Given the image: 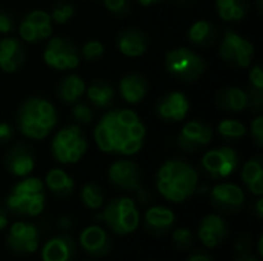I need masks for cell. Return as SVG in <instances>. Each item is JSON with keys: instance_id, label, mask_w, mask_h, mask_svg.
Wrapping results in <instances>:
<instances>
[{"instance_id": "obj_1", "label": "cell", "mask_w": 263, "mask_h": 261, "mask_svg": "<svg viewBox=\"0 0 263 261\" xmlns=\"http://www.w3.org/2000/svg\"><path fill=\"white\" fill-rule=\"evenodd\" d=\"M146 128L133 109H111L94 128V142L102 152L136 155L143 148Z\"/></svg>"}, {"instance_id": "obj_2", "label": "cell", "mask_w": 263, "mask_h": 261, "mask_svg": "<svg viewBox=\"0 0 263 261\" xmlns=\"http://www.w3.org/2000/svg\"><path fill=\"white\" fill-rule=\"evenodd\" d=\"M199 186L197 169L183 158H170L156 174L159 194L171 203H183L196 194Z\"/></svg>"}, {"instance_id": "obj_3", "label": "cell", "mask_w": 263, "mask_h": 261, "mask_svg": "<svg viewBox=\"0 0 263 261\" xmlns=\"http://www.w3.org/2000/svg\"><path fill=\"white\" fill-rule=\"evenodd\" d=\"M15 126L25 137L43 140L57 126V112L54 105L42 97H28L17 108Z\"/></svg>"}, {"instance_id": "obj_4", "label": "cell", "mask_w": 263, "mask_h": 261, "mask_svg": "<svg viewBox=\"0 0 263 261\" xmlns=\"http://www.w3.org/2000/svg\"><path fill=\"white\" fill-rule=\"evenodd\" d=\"M46 203L45 185L40 178L23 177L9 191L5 200V209L20 218L39 217Z\"/></svg>"}, {"instance_id": "obj_5", "label": "cell", "mask_w": 263, "mask_h": 261, "mask_svg": "<svg viewBox=\"0 0 263 261\" xmlns=\"http://www.w3.org/2000/svg\"><path fill=\"white\" fill-rule=\"evenodd\" d=\"M96 222L103 223L112 234L125 237L137 231L140 223V212L137 203L129 197H116L109 200L103 211L99 212Z\"/></svg>"}, {"instance_id": "obj_6", "label": "cell", "mask_w": 263, "mask_h": 261, "mask_svg": "<svg viewBox=\"0 0 263 261\" xmlns=\"http://www.w3.org/2000/svg\"><path fill=\"white\" fill-rule=\"evenodd\" d=\"M88 149V140L79 125L62 128L51 142V154L62 165H74Z\"/></svg>"}, {"instance_id": "obj_7", "label": "cell", "mask_w": 263, "mask_h": 261, "mask_svg": "<svg viewBox=\"0 0 263 261\" xmlns=\"http://www.w3.org/2000/svg\"><path fill=\"white\" fill-rule=\"evenodd\" d=\"M165 68L174 78L191 83L203 75L206 69V62L196 51L180 46L165 54Z\"/></svg>"}, {"instance_id": "obj_8", "label": "cell", "mask_w": 263, "mask_h": 261, "mask_svg": "<svg viewBox=\"0 0 263 261\" xmlns=\"http://www.w3.org/2000/svg\"><path fill=\"white\" fill-rule=\"evenodd\" d=\"M239 166L240 154L230 146H222L205 152L199 163L200 172L211 180L228 178L239 169Z\"/></svg>"}, {"instance_id": "obj_9", "label": "cell", "mask_w": 263, "mask_h": 261, "mask_svg": "<svg viewBox=\"0 0 263 261\" xmlns=\"http://www.w3.org/2000/svg\"><path fill=\"white\" fill-rule=\"evenodd\" d=\"M42 232L35 223L15 222L11 225L6 234V248L17 257H28L39 251Z\"/></svg>"}, {"instance_id": "obj_10", "label": "cell", "mask_w": 263, "mask_h": 261, "mask_svg": "<svg viewBox=\"0 0 263 261\" xmlns=\"http://www.w3.org/2000/svg\"><path fill=\"white\" fill-rule=\"evenodd\" d=\"M220 58L233 68H248L254 55V45L233 29H227L219 48Z\"/></svg>"}, {"instance_id": "obj_11", "label": "cell", "mask_w": 263, "mask_h": 261, "mask_svg": "<svg viewBox=\"0 0 263 261\" xmlns=\"http://www.w3.org/2000/svg\"><path fill=\"white\" fill-rule=\"evenodd\" d=\"M45 63L57 71L76 69L80 65V54L76 45L63 37H49L43 52Z\"/></svg>"}, {"instance_id": "obj_12", "label": "cell", "mask_w": 263, "mask_h": 261, "mask_svg": "<svg viewBox=\"0 0 263 261\" xmlns=\"http://www.w3.org/2000/svg\"><path fill=\"white\" fill-rule=\"evenodd\" d=\"M108 180L119 191L137 192L143 186V172L134 160L122 158L109 166Z\"/></svg>"}, {"instance_id": "obj_13", "label": "cell", "mask_w": 263, "mask_h": 261, "mask_svg": "<svg viewBox=\"0 0 263 261\" xmlns=\"http://www.w3.org/2000/svg\"><path fill=\"white\" fill-rule=\"evenodd\" d=\"M3 166L6 172L12 177H28L35 168L34 148L25 142H17L11 145L3 155Z\"/></svg>"}, {"instance_id": "obj_14", "label": "cell", "mask_w": 263, "mask_h": 261, "mask_svg": "<svg viewBox=\"0 0 263 261\" xmlns=\"http://www.w3.org/2000/svg\"><path fill=\"white\" fill-rule=\"evenodd\" d=\"M211 140H213L211 125L203 120H191L182 126L176 143L183 152H197L202 148L208 146Z\"/></svg>"}, {"instance_id": "obj_15", "label": "cell", "mask_w": 263, "mask_h": 261, "mask_svg": "<svg viewBox=\"0 0 263 261\" xmlns=\"http://www.w3.org/2000/svg\"><path fill=\"white\" fill-rule=\"evenodd\" d=\"M245 192L234 183H219L210 191L211 206L222 214H236L245 206Z\"/></svg>"}, {"instance_id": "obj_16", "label": "cell", "mask_w": 263, "mask_h": 261, "mask_svg": "<svg viewBox=\"0 0 263 261\" xmlns=\"http://www.w3.org/2000/svg\"><path fill=\"white\" fill-rule=\"evenodd\" d=\"M79 245L82 251L92 258H103L114 248L111 235L99 225L86 226L79 235Z\"/></svg>"}, {"instance_id": "obj_17", "label": "cell", "mask_w": 263, "mask_h": 261, "mask_svg": "<svg viewBox=\"0 0 263 261\" xmlns=\"http://www.w3.org/2000/svg\"><path fill=\"white\" fill-rule=\"evenodd\" d=\"M156 115L165 123L183 122L190 111V100L183 92L173 91L162 95L154 106Z\"/></svg>"}, {"instance_id": "obj_18", "label": "cell", "mask_w": 263, "mask_h": 261, "mask_svg": "<svg viewBox=\"0 0 263 261\" xmlns=\"http://www.w3.org/2000/svg\"><path fill=\"white\" fill-rule=\"evenodd\" d=\"M228 235H230V225L219 214H208L199 223L197 237L202 242V245L208 249H214L223 245Z\"/></svg>"}, {"instance_id": "obj_19", "label": "cell", "mask_w": 263, "mask_h": 261, "mask_svg": "<svg viewBox=\"0 0 263 261\" xmlns=\"http://www.w3.org/2000/svg\"><path fill=\"white\" fill-rule=\"evenodd\" d=\"M151 45L149 35L140 28H126L116 35L117 49L131 58L143 55Z\"/></svg>"}, {"instance_id": "obj_20", "label": "cell", "mask_w": 263, "mask_h": 261, "mask_svg": "<svg viewBox=\"0 0 263 261\" xmlns=\"http://www.w3.org/2000/svg\"><path fill=\"white\" fill-rule=\"evenodd\" d=\"M176 225V214L166 206H151L145 212L143 228L149 235L163 237L168 235Z\"/></svg>"}, {"instance_id": "obj_21", "label": "cell", "mask_w": 263, "mask_h": 261, "mask_svg": "<svg viewBox=\"0 0 263 261\" xmlns=\"http://www.w3.org/2000/svg\"><path fill=\"white\" fill-rule=\"evenodd\" d=\"M77 254V245L69 234H59L42 246V261H72Z\"/></svg>"}, {"instance_id": "obj_22", "label": "cell", "mask_w": 263, "mask_h": 261, "mask_svg": "<svg viewBox=\"0 0 263 261\" xmlns=\"http://www.w3.org/2000/svg\"><path fill=\"white\" fill-rule=\"evenodd\" d=\"M26 62V51L23 43L15 37L0 40V69L3 72H15Z\"/></svg>"}, {"instance_id": "obj_23", "label": "cell", "mask_w": 263, "mask_h": 261, "mask_svg": "<svg viewBox=\"0 0 263 261\" xmlns=\"http://www.w3.org/2000/svg\"><path fill=\"white\" fill-rule=\"evenodd\" d=\"M119 92L129 105H137L145 100L149 92V83L140 72H129L119 82Z\"/></svg>"}, {"instance_id": "obj_24", "label": "cell", "mask_w": 263, "mask_h": 261, "mask_svg": "<svg viewBox=\"0 0 263 261\" xmlns=\"http://www.w3.org/2000/svg\"><path fill=\"white\" fill-rule=\"evenodd\" d=\"M214 102L217 108L227 112H242L248 109V95L247 91L237 86L220 88L216 92Z\"/></svg>"}, {"instance_id": "obj_25", "label": "cell", "mask_w": 263, "mask_h": 261, "mask_svg": "<svg viewBox=\"0 0 263 261\" xmlns=\"http://www.w3.org/2000/svg\"><path fill=\"white\" fill-rule=\"evenodd\" d=\"M242 182L248 188V191L262 197L263 194V158L262 155H256L250 158L242 168Z\"/></svg>"}, {"instance_id": "obj_26", "label": "cell", "mask_w": 263, "mask_h": 261, "mask_svg": "<svg viewBox=\"0 0 263 261\" xmlns=\"http://www.w3.org/2000/svg\"><path fill=\"white\" fill-rule=\"evenodd\" d=\"M86 97L89 100V103L99 109H108L112 106L114 103V97H116V92H114V88L111 83H108L106 80H102V78H97V80H92L86 89Z\"/></svg>"}, {"instance_id": "obj_27", "label": "cell", "mask_w": 263, "mask_h": 261, "mask_svg": "<svg viewBox=\"0 0 263 261\" xmlns=\"http://www.w3.org/2000/svg\"><path fill=\"white\" fill-rule=\"evenodd\" d=\"M45 188L49 189V192L57 197V198H66L72 194L74 191V180L72 177L60 169V168H54L51 171H48V174L45 175Z\"/></svg>"}, {"instance_id": "obj_28", "label": "cell", "mask_w": 263, "mask_h": 261, "mask_svg": "<svg viewBox=\"0 0 263 261\" xmlns=\"http://www.w3.org/2000/svg\"><path fill=\"white\" fill-rule=\"evenodd\" d=\"M85 89H86L85 80L77 74H69V75H65L59 82L57 97L62 103L72 105L77 100H80V97L85 94Z\"/></svg>"}, {"instance_id": "obj_29", "label": "cell", "mask_w": 263, "mask_h": 261, "mask_svg": "<svg viewBox=\"0 0 263 261\" xmlns=\"http://www.w3.org/2000/svg\"><path fill=\"white\" fill-rule=\"evenodd\" d=\"M186 37H188L190 43H193L194 46L208 48L217 40L219 31L214 23H211L208 20H197L190 26Z\"/></svg>"}, {"instance_id": "obj_30", "label": "cell", "mask_w": 263, "mask_h": 261, "mask_svg": "<svg viewBox=\"0 0 263 261\" xmlns=\"http://www.w3.org/2000/svg\"><path fill=\"white\" fill-rule=\"evenodd\" d=\"M25 20H28L34 26L39 42L46 40L52 35V20L49 12L43 9H34L25 15Z\"/></svg>"}, {"instance_id": "obj_31", "label": "cell", "mask_w": 263, "mask_h": 261, "mask_svg": "<svg viewBox=\"0 0 263 261\" xmlns=\"http://www.w3.org/2000/svg\"><path fill=\"white\" fill-rule=\"evenodd\" d=\"M80 202L86 209L97 211L103 208L105 203V191L99 183L88 182L80 189Z\"/></svg>"}, {"instance_id": "obj_32", "label": "cell", "mask_w": 263, "mask_h": 261, "mask_svg": "<svg viewBox=\"0 0 263 261\" xmlns=\"http://www.w3.org/2000/svg\"><path fill=\"white\" fill-rule=\"evenodd\" d=\"M217 134L228 142L242 140L247 134V128L242 122L234 118H225L217 125Z\"/></svg>"}, {"instance_id": "obj_33", "label": "cell", "mask_w": 263, "mask_h": 261, "mask_svg": "<svg viewBox=\"0 0 263 261\" xmlns=\"http://www.w3.org/2000/svg\"><path fill=\"white\" fill-rule=\"evenodd\" d=\"M74 12H76V8L69 0H59V2H55L52 5L49 15H51L52 22H55L59 25H63V23H66V22H69L72 18Z\"/></svg>"}, {"instance_id": "obj_34", "label": "cell", "mask_w": 263, "mask_h": 261, "mask_svg": "<svg viewBox=\"0 0 263 261\" xmlns=\"http://www.w3.org/2000/svg\"><path fill=\"white\" fill-rule=\"evenodd\" d=\"M248 9H250V3L248 0H242L233 6H227V8H220L217 9L219 12V17L223 20V22H239L242 18H245V15L248 14Z\"/></svg>"}, {"instance_id": "obj_35", "label": "cell", "mask_w": 263, "mask_h": 261, "mask_svg": "<svg viewBox=\"0 0 263 261\" xmlns=\"http://www.w3.org/2000/svg\"><path fill=\"white\" fill-rule=\"evenodd\" d=\"M173 246L179 251H190L194 243V235L188 228H176L171 232Z\"/></svg>"}, {"instance_id": "obj_36", "label": "cell", "mask_w": 263, "mask_h": 261, "mask_svg": "<svg viewBox=\"0 0 263 261\" xmlns=\"http://www.w3.org/2000/svg\"><path fill=\"white\" fill-rule=\"evenodd\" d=\"M79 54L85 60H88V62H97V60H100L105 55V46L99 40H88L82 46V49H80Z\"/></svg>"}, {"instance_id": "obj_37", "label": "cell", "mask_w": 263, "mask_h": 261, "mask_svg": "<svg viewBox=\"0 0 263 261\" xmlns=\"http://www.w3.org/2000/svg\"><path fill=\"white\" fill-rule=\"evenodd\" d=\"M71 114H72V118L77 125H89L94 118V112L89 108V105L85 102H80V100L72 103Z\"/></svg>"}, {"instance_id": "obj_38", "label": "cell", "mask_w": 263, "mask_h": 261, "mask_svg": "<svg viewBox=\"0 0 263 261\" xmlns=\"http://www.w3.org/2000/svg\"><path fill=\"white\" fill-rule=\"evenodd\" d=\"M105 8L116 17H126L131 11L129 0H103Z\"/></svg>"}, {"instance_id": "obj_39", "label": "cell", "mask_w": 263, "mask_h": 261, "mask_svg": "<svg viewBox=\"0 0 263 261\" xmlns=\"http://www.w3.org/2000/svg\"><path fill=\"white\" fill-rule=\"evenodd\" d=\"M245 91H247V95H248V109L259 114L263 108V91L256 89L253 86H250Z\"/></svg>"}, {"instance_id": "obj_40", "label": "cell", "mask_w": 263, "mask_h": 261, "mask_svg": "<svg viewBox=\"0 0 263 261\" xmlns=\"http://www.w3.org/2000/svg\"><path fill=\"white\" fill-rule=\"evenodd\" d=\"M253 252V238L248 234H240L236 237L234 242V254L242 255V254H250Z\"/></svg>"}, {"instance_id": "obj_41", "label": "cell", "mask_w": 263, "mask_h": 261, "mask_svg": "<svg viewBox=\"0 0 263 261\" xmlns=\"http://www.w3.org/2000/svg\"><path fill=\"white\" fill-rule=\"evenodd\" d=\"M248 80H250L253 88L263 91V69L260 63H254L251 66L250 74H248Z\"/></svg>"}, {"instance_id": "obj_42", "label": "cell", "mask_w": 263, "mask_h": 261, "mask_svg": "<svg viewBox=\"0 0 263 261\" xmlns=\"http://www.w3.org/2000/svg\"><path fill=\"white\" fill-rule=\"evenodd\" d=\"M251 135L254 143L262 148L263 146V117L259 114L254 117V120L251 122Z\"/></svg>"}, {"instance_id": "obj_43", "label": "cell", "mask_w": 263, "mask_h": 261, "mask_svg": "<svg viewBox=\"0 0 263 261\" xmlns=\"http://www.w3.org/2000/svg\"><path fill=\"white\" fill-rule=\"evenodd\" d=\"M14 18L8 12L0 11V34H9L14 31Z\"/></svg>"}, {"instance_id": "obj_44", "label": "cell", "mask_w": 263, "mask_h": 261, "mask_svg": "<svg viewBox=\"0 0 263 261\" xmlns=\"http://www.w3.org/2000/svg\"><path fill=\"white\" fill-rule=\"evenodd\" d=\"M14 128L9 125V123H6V122H0V146H3V145H6V143H9L11 140H12V137H14Z\"/></svg>"}, {"instance_id": "obj_45", "label": "cell", "mask_w": 263, "mask_h": 261, "mask_svg": "<svg viewBox=\"0 0 263 261\" xmlns=\"http://www.w3.org/2000/svg\"><path fill=\"white\" fill-rule=\"evenodd\" d=\"M57 229L62 232V234H69L71 231H72V228H74V222H72V218L69 217V215H63V217H60L59 220H57Z\"/></svg>"}, {"instance_id": "obj_46", "label": "cell", "mask_w": 263, "mask_h": 261, "mask_svg": "<svg viewBox=\"0 0 263 261\" xmlns=\"http://www.w3.org/2000/svg\"><path fill=\"white\" fill-rule=\"evenodd\" d=\"M186 261H214V257L205 249H197V251H194L193 254L188 255Z\"/></svg>"}, {"instance_id": "obj_47", "label": "cell", "mask_w": 263, "mask_h": 261, "mask_svg": "<svg viewBox=\"0 0 263 261\" xmlns=\"http://www.w3.org/2000/svg\"><path fill=\"white\" fill-rule=\"evenodd\" d=\"M136 194V198H137V203H140V205H148V203H151V200H153V195H151V192L146 189V188H140L137 192H134Z\"/></svg>"}, {"instance_id": "obj_48", "label": "cell", "mask_w": 263, "mask_h": 261, "mask_svg": "<svg viewBox=\"0 0 263 261\" xmlns=\"http://www.w3.org/2000/svg\"><path fill=\"white\" fill-rule=\"evenodd\" d=\"M251 212L254 214V217L257 220H262L263 218V198L262 197H257V200L253 203L251 206Z\"/></svg>"}, {"instance_id": "obj_49", "label": "cell", "mask_w": 263, "mask_h": 261, "mask_svg": "<svg viewBox=\"0 0 263 261\" xmlns=\"http://www.w3.org/2000/svg\"><path fill=\"white\" fill-rule=\"evenodd\" d=\"M6 226H8V211L3 206H0V234L6 229Z\"/></svg>"}, {"instance_id": "obj_50", "label": "cell", "mask_w": 263, "mask_h": 261, "mask_svg": "<svg viewBox=\"0 0 263 261\" xmlns=\"http://www.w3.org/2000/svg\"><path fill=\"white\" fill-rule=\"evenodd\" d=\"M234 261H260V258H259V257H256L253 252H250V254L236 255V257H234Z\"/></svg>"}, {"instance_id": "obj_51", "label": "cell", "mask_w": 263, "mask_h": 261, "mask_svg": "<svg viewBox=\"0 0 263 261\" xmlns=\"http://www.w3.org/2000/svg\"><path fill=\"white\" fill-rule=\"evenodd\" d=\"M140 5H143V6H149V5H153V3H157V2H160V0H137Z\"/></svg>"}, {"instance_id": "obj_52", "label": "cell", "mask_w": 263, "mask_h": 261, "mask_svg": "<svg viewBox=\"0 0 263 261\" xmlns=\"http://www.w3.org/2000/svg\"><path fill=\"white\" fill-rule=\"evenodd\" d=\"M179 2H186V0H179Z\"/></svg>"}]
</instances>
